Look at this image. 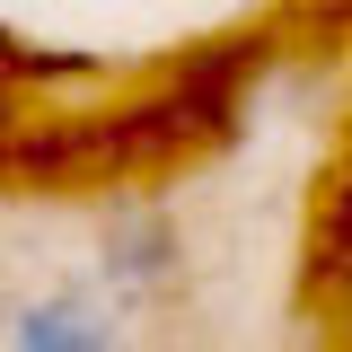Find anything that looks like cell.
<instances>
[{
    "mask_svg": "<svg viewBox=\"0 0 352 352\" xmlns=\"http://www.w3.org/2000/svg\"><path fill=\"white\" fill-rule=\"evenodd\" d=\"M115 238H124V247H106V264H115L124 282H150V273H168V264H176V247H168L159 220H124Z\"/></svg>",
    "mask_w": 352,
    "mask_h": 352,
    "instance_id": "7a4b0ae2",
    "label": "cell"
},
{
    "mask_svg": "<svg viewBox=\"0 0 352 352\" xmlns=\"http://www.w3.org/2000/svg\"><path fill=\"white\" fill-rule=\"evenodd\" d=\"M9 352H115V326L80 291H44L9 317Z\"/></svg>",
    "mask_w": 352,
    "mask_h": 352,
    "instance_id": "6da1fadb",
    "label": "cell"
}]
</instances>
